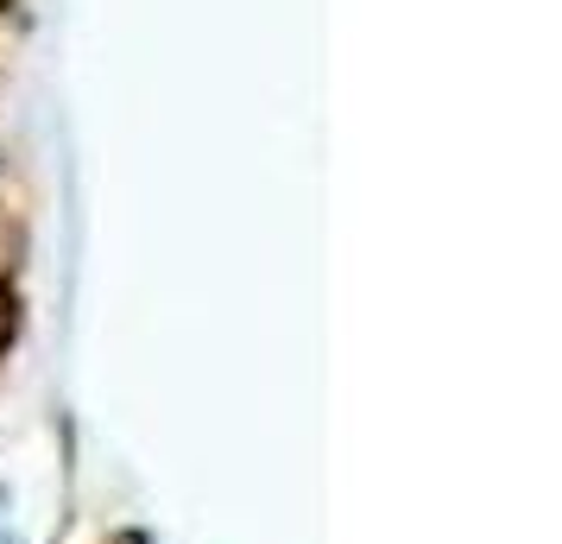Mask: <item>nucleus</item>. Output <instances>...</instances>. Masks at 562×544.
Segmentation results:
<instances>
[{
	"label": "nucleus",
	"mask_w": 562,
	"mask_h": 544,
	"mask_svg": "<svg viewBox=\"0 0 562 544\" xmlns=\"http://www.w3.org/2000/svg\"><path fill=\"white\" fill-rule=\"evenodd\" d=\"M0 507H7V493H0Z\"/></svg>",
	"instance_id": "obj_2"
},
{
	"label": "nucleus",
	"mask_w": 562,
	"mask_h": 544,
	"mask_svg": "<svg viewBox=\"0 0 562 544\" xmlns=\"http://www.w3.org/2000/svg\"><path fill=\"white\" fill-rule=\"evenodd\" d=\"M7 336H13V304H7V291H0V348H7Z\"/></svg>",
	"instance_id": "obj_1"
}]
</instances>
